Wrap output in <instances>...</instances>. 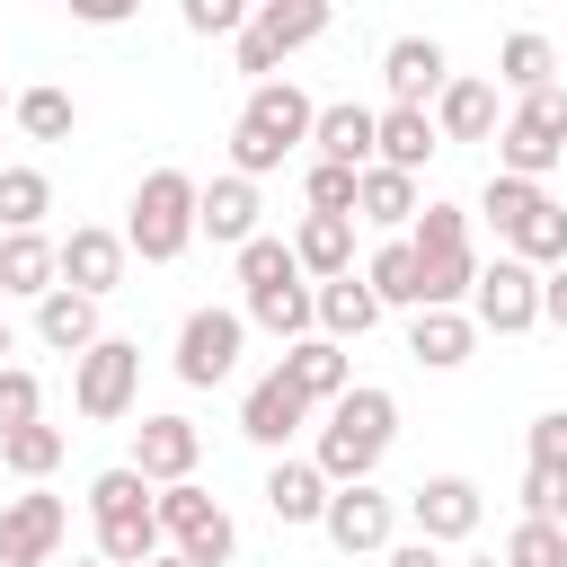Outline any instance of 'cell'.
Wrapping results in <instances>:
<instances>
[{"instance_id":"cell-1","label":"cell","mask_w":567,"mask_h":567,"mask_svg":"<svg viewBox=\"0 0 567 567\" xmlns=\"http://www.w3.org/2000/svg\"><path fill=\"white\" fill-rule=\"evenodd\" d=\"M390 434H399V399H390L381 381H346V390L328 399V425H319L310 461H319L328 487H346V478H372V470H381Z\"/></svg>"},{"instance_id":"cell-2","label":"cell","mask_w":567,"mask_h":567,"mask_svg":"<svg viewBox=\"0 0 567 567\" xmlns=\"http://www.w3.org/2000/svg\"><path fill=\"white\" fill-rule=\"evenodd\" d=\"M310 97L275 71V80H248V106H239V124H230V168L239 177H275L301 142H310Z\"/></svg>"},{"instance_id":"cell-3","label":"cell","mask_w":567,"mask_h":567,"mask_svg":"<svg viewBox=\"0 0 567 567\" xmlns=\"http://www.w3.org/2000/svg\"><path fill=\"white\" fill-rule=\"evenodd\" d=\"M151 496H159V487H151L133 461H115V470L89 478V523H97V558H106V567H142L151 549H168Z\"/></svg>"},{"instance_id":"cell-4","label":"cell","mask_w":567,"mask_h":567,"mask_svg":"<svg viewBox=\"0 0 567 567\" xmlns=\"http://www.w3.org/2000/svg\"><path fill=\"white\" fill-rule=\"evenodd\" d=\"M124 248L142 266H177L195 248V177L186 168H151L124 204Z\"/></svg>"},{"instance_id":"cell-5","label":"cell","mask_w":567,"mask_h":567,"mask_svg":"<svg viewBox=\"0 0 567 567\" xmlns=\"http://www.w3.org/2000/svg\"><path fill=\"white\" fill-rule=\"evenodd\" d=\"M328 18H337V0H257V9H248V27L230 35L239 80H275L301 44H319V35H328Z\"/></svg>"},{"instance_id":"cell-6","label":"cell","mask_w":567,"mask_h":567,"mask_svg":"<svg viewBox=\"0 0 567 567\" xmlns=\"http://www.w3.org/2000/svg\"><path fill=\"white\" fill-rule=\"evenodd\" d=\"M558 159H567V80H540V89H523V97L505 106V124H496V168L549 177Z\"/></svg>"},{"instance_id":"cell-7","label":"cell","mask_w":567,"mask_h":567,"mask_svg":"<svg viewBox=\"0 0 567 567\" xmlns=\"http://www.w3.org/2000/svg\"><path fill=\"white\" fill-rule=\"evenodd\" d=\"M133 399H142V346H133V337H97V346L71 354V408H80L89 425L133 416Z\"/></svg>"},{"instance_id":"cell-8","label":"cell","mask_w":567,"mask_h":567,"mask_svg":"<svg viewBox=\"0 0 567 567\" xmlns=\"http://www.w3.org/2000/svg\"><path fill=\"white\" fill-rule=\"evenodd\" d=\"M239 346H248V310H221V301H204V310H186L177 319V381L186 390H221L230 372H239Z\"/></svg>"},{"instance_id":"cell-9","label":"cell","mask_w":567,"mask_h":567,"mask_svg":"<svg viewBox=\"0 0 567 567\" xmlns=\"http://www.w3.org/2000/svg\"><path fill=\"white\" fill-rule=\"evenodd\" d=\"M151 505H159V540H168V549H186L195 567H221V558L239 549V523H230V514H221V496H204L195 478H168Z\"/></svg>"},{"instance_id":"cell-10","label":"cell","mask_w":567,"mask_h":567,"mask_svg":"<svg viewBox=\"0 0 567 567\" xmlns=\"http://www.w3.org/2000/svg\"><path fill=\"white\" fill-rule=\"evenodd\" d=\"M470 319H478V337L496 328V337H523V328H540V266H523V257H505L496 248V266H478V284H470V301H461Z\"/></svg>"},{"instance_id":"cell-11","label":"cell","mask_w":567,"mask_h":567,"mask_svg":"<svg viewBox=\"0 0 567 567\" xmlns=\"http://www.w3.org/2000/svg\"><path fill=\"white\" fill-rule=\"evenodd\" d=\"M319 532H328V549H346V558H381V549L399 540V505H390L372 478H346V487H328Z\"/></svg>"},{"instance_id":"cell-12","label":"cell","mask_w":567,"mask_h":567,"mask_svg":"<svg viewBox=\"0 0 567 567\" xmlns=\"http://www.w3.org/2000/svg\"><path fill=\"white\" fill-rule=\"evenodd\" d=\"M71 532V505L44 496V478H27V496H0V567H53Z\"/></svg>"},{"instance_id":"cell-13","label":"cell","mask_w":567,"mask_h":567,"mask_svg":"<svg viewBox=\"0 0 567 567\" xmlns=\"http://www.w3.org/2000/svg\"><path fill=\"white\" fill-rule=\"evenodd\" d=\"M478 514H487V496H478V478H461V470H443V478H416L408 487V523L425 532V540H470L478 532Z\"/></svg>"},{"instance_id":"cell-14","label":"cell","mask_w":567,"mask_h":567,"mask_svg":"<svg viewBox=\"0 0 567 567\" xmlns=\"http://www.w3.org/2000/svg\"><path fill=\"white\" fill-rule=\"evenodd\" d=\"M443 80H452V53H443L434 35H390V44H381V89H390V106H434Z\"/></svg>"},{"instance_id":"cell-15","label":"cell","mask_w":567,"mask_h":567,"mask_svg":"<svg viewBox=\"0 0 567 567\" xmlns=\"http://www.w3.org/2000/svg\"><path fill=\"white\" fill-rule=\"evenodd\" d=\"M257 177H239V168H221L213 186H195V239H213V248H239V239H257Z\"/></svg>"},{"instance_id":"cell-16","label":"cell","mask_w":567,"mask_h":567,"mask_svg":"<svg viewBox=\"0 0 567 567\" xmlns=\"http://www.w3.org/2000/svg\"><path fill=\"white\" fill-rule=\"evenodd\" d=\"M124 257H133V248H124V230H97V221H80L71 239H53L62 284H71V292H97V301L124 284Z\"/></svg>"},{"instance_id":"cell-17","label":"cell","mask_w":567,"mask_h":567,"mask_svg":"<svg viewBox=\"0 0 567 567\" xmlns=\"http://www.w3.org/2000/svg\"><path fill=\"white\" fill-rule=\"evenodd\" d=\"M275 372H284L310 408H328V399L354 381V346H346V337H328V328H310V337H292V346H284V363H275Z\"/></svg>"},{"instance_id":"cell-18","label":"cell","mask_w":567,"mask_h":567,"mask_svg":"<svg viewBox=\"0 0 567 567\" xmlns=\"http://www.w3.org/2000/svg\"><path fill=\"white\" fill-rule=\"evenodd\" d=\"M301 425H310V399H301L284 372H257V381H248V399H239V434H248V443H266V452H284Z\"/></svg>"},{"instance_id":"cell-19","label":"cell","mask_w":567,"mask_h":567,"mask_svg":"<svg viewBox=\"0 0 567 567\" xmlns=\"http://www.w3.org/2000/svg\"><path fill=\"white\" fill-rule=\"evenodd\" d=\"M408 354H416L425 372H461V363L478 354V319H470V310L425 301V310H408Z\"/></svg>"},{"instance_id":"cell-20","label":"cell","mask_w":567,"mask_h":567,"mask_svg":"<svg viewBox=\"0 0 567 567\" xmlns=\"http://www.w3.org/2000/svg\"><path fill=\"white\" fill-rule=\"evenodd\" d=\"M195 461H204V434H195L186 416H142V425H133V470H142L151 487L195 478Z\"/></svg>"},{"instance_id":"cell-21","label":"cell","mask_w":567,"mask_h":567,"mask_svg":"<svg viewBox=\"0 0 567 567\" xmlns=\"http://www.w3.org/2000/svg\"><path fill=\"white\" fill-rule=\"evenodd\" d=\"M496 124H505V106H496V80H443L434 89V133L443 142H496Z\"/></svg>"},{"instance_id":"cell-22","label":"cell","mask_w":567,"mask_h":567,"mask_svg":"<svg viewBox=\"0 0 567 567\" xmlns=\"http://www.w3.org/2000/svg\"><path fill=\"white\" fill-rule=\"evenodd\" d=\"M416 177L408 168H390V159H363L354 168V221H372V230H408L416 221Z\"/></svg>"},{"instance_id":"cell-23","label":"cell","mask_w":567,"mask_h":567,"mask_svg":"<svg viewBox=\"0 0 567 567\" xmlns=\"http://www.w3.org/2000/svg\"><path fill=\"white\" fill-rule=\"evenodd\" d=\"M310 310H319V328H328V337H346V346L381 328V292H372L354 266H346V275H319V284H310Z\"/></svg>"},{"instance_id":"cell-24","label":"cell","mask_w":567,"mask_h":567,"mask_svg":"<svg viewBox=\"0 0 567 567\" xmlns=\"http://www.w3.org/2000/svg\"><path fill=\"white\" fill-rule=\"evenodd\" d=\"M266 514H275L284 532L319 523V514H328V478H319V461H292V452H275V470H266Z\"/></svg>"},{"instance_id":"cell-25","label":"cell","mask_w":567,"mask_h":567,"mask_svg":"<svg viewBox=\"0 0 567 567\" xmlns=\"http://www.w3.org/2000/svg\"><path fill=\"white\" fill-rule=\"evenodd\" d=\"M434 151H443V133H434V115H425V106H381V115H372V159H390V168H408V177H416Z\"/></svg>"},{"instance_id":"cell-26","label":"cell","mask_w":567,"mask_h":567,"mask_svg":"<svg viewBox=\"0 0 567 567\" xmlns=\"http://www.w3.org/2000/svg\"><path fill=\"white\" fill-rule=\"evenodd\" d=\"M35 337H44L53 354H80V346H97V337H106V328H97V292H71V284L35 292Z\"/></svg>"},{"instance_id":"cell-27","label":"cell","mask_w":567,"mask_h":567,"mask_svg":"<svg viewBox=\"0 0 567 567\" xmlns=\"http://www.w3.org/2000/svg\"><path fill=\"white\" fill-rule=\"evenodd\" d=\"M372 115H381V106H363V97H337V106H319V115H310V151H319V159H346V168H363V159H372Z\"/></svg>"},{"instance_id":"cell-28","label":"cell","mask_w":567,"mask_h":567,"mask_svg":"<svg viewBox=\"0 0 567 567\" xmlns=\"http://www.w3.org/2000/svg\"><path fill=\"white\" fill-rule=\"evenodd\" d=\"M292 257H301L310 284H319V275H346V266H354V213H301Z\"/></svg>"},{"instance_id":"cell-29","label":"cell","mask_w":567,"mask_h":567,"mask_svg":"<svg viewBox=\"0 0 567 567\" xmlns=\"http://www.w3.org/2000/svg\"><path fill=\"white\" fill-rule=\"evenodd\" d=\"M53 284H62L53 239H44V230H0V292L35 301V292H53Z\"/></svg>"},{"instance_id":"cell-30","label":"cell","mask_w":567,"mask_h":567,"mask_svg":"<svg viewBox=\"0 0 567 567\" xmlns=\"http://www.w3.org/2000/svg\"><path fill=\"white\" fill-rule=\"evenodd\" d=\"M248 328H266V337H310L319 328V310H310V275H292V284H257L248 292Z\"/></svg>"},{"instance_id":"cell-31","label":"cell","mask_w":567,"mask_h":567,"mask_svg":"<svg viewBox=\"0 0 567 567\" xmlns=\"http://www.w3.org/2000/svg\"><path fill=\"white\" fill-rule=\"evenodd\" d=\"M505 257H523V266H558V257H567V204L540 195V204L505 230Z\"/></svg>"},{"instance_id":"cell-32","label":"cell","mask_w":567,"mask_h":567,"mask_svg":"<svg viewBox=\"0 0 567 567\" xmlns=\"http://www.w3.org/2000/svg\"><path fill=\"white\" fill-rule=\"evenodd\" d=\"M540 80H558V44L549 35H532V27H514L505 44H496V89H540Z\"/></svg>"},{"instance_id":"cell-33","label":"cell","mask_w":567,"mask_h":567,"mask_svg":"<svg viewBox=\"0 0 567 567\" xmlns=\"http://www.w3.org/2000/svg\"><path fill=\"white\" fill-rule=\"evenodd\" d=\"M0 470H9V478H53V470H62V425H44V416L9 425V434H0Z\"/></svg>"},{"instance_id":"cell-34","label":"cell","mask_w":567,"mask_h":567,"mask_svg":"<svg viewBox=\"0 0 567 567\" xmlns=\"http://www.w3.org/2000/svg\"><path fill=\"white\" fill-rule=\"evenodd\" d=\"M540 195H549V177H514V168H487V186H478V221L505 239V230H514V221H523Z\"/></svg>"},{"instance_id":"cell-35","label":"cell","mask_w":567,"mask_h":567,"mask_svg":"<svg viewBox=\"0 0 567 567\" xmlns=\"http://www.w3.org/2000/svg\"><path fill=\"white\" fill-rule=\"evenodd\" d=\"M363 284L381 292V310H416V248H408V230H390V239L372 248Z\"/></svg>"},{"instance_id":"cell-36","label":"cell","mask_w":567,"mask_h":567,"mask_svg":"<svg viewBox=\"0 0 567 567\" xmlns=\"http://www.w3.org/2000/svg\"><path fill=\"white\" fill-rule=\"evenodd\" d=\"M9 115H18V133H27V142H71V124H80L71 89H18V97H9Z\"/></svg>"},{"instance_id":"cell-37","label":"cell","mask_w":567,"mask_h":567,"mask_svg":"<svg viewBox=\"0 0 567 567\" xmlns=\"http://www.w3.org/2000/svg\"><path fill=\"white\" fill-rule=\"evenodd\" d=\"M53 213V177L44 168H0V230H44Z\"/></svg>"},{"instance_id":"cell-38","label":"cell","mask_w":567,"mask_h":567,"mask_svg":"<svg viewBox=\"0 0 567 567\" xmlns=\"http://www.w3.org/2000/svg\"><path fill=\"white\" fill-rule=\"evenodd\" d=\"M230 257H239V284H248V292H257V284H292V275H301L292 239H266V230H257V239H239Z\"/></svg>"},{"instance_id":"cell-39","label":"cell","mask_w":567,"mask_h":567,"mask_svg":"<svg viewBox=\"0 0 567 567\" xmlns=\"http://www.w3.org/2000/svg\"><path fill=\"white\" fill-rule=\"evenodd\" d=\"M505 567H567V523H514V540H505Z\"/></svg>"},{"instance_id":"cell-40","label":"cell","mask_w":567,"mask_h":567,"mask_svg":"<svg viewBox=\"0 0 567 567\" xmlns=\"http://www.w3.org/2000/svg\"><path fill=\"white\" fill-rule=\"evenodd\" d=\"M408 248H470V204H416Z\"/></svg>"},{"instance_id":"cell-41","label":"cell","mask_w":567,"mask_h":567,"mask_svg":"<svg viewBox=\"0 0 567 567\" xmlns=\"http://www.w3.org/2000/svg\"><path fill=\"white\" fill-rule=\"evenodd\" d=\"M301 195H310V213H354V168L346 159H310Z\"/></svg>"},{"instance_id":"cell-42","label":"cell","mask_w":567,"mask_h":567,"mask_svg":"<svg viewBox=\"0 0 567 567\" xmlns=\"http://www.w3.org/2000/svg\"><path fill=\"white\" fill-rule=\"evenodd\" d=\"M523 514H532V523H567V470L532 461V470H523Z\"/></svg>"},{"instance_id":"cell-43","label":"cell","mask_w":567,"mask_h":567,"mask_svg":"<svg viewBox=\"0 0 567 567\" xmlns=\"http://www.w3.org/2000/svg\"><path fill=\"white\" fill-rule=\"evenodd\" d=\"M27 416H44V381H35L27 363H0V434L27 425Z\"/></svg>"},{"instance_id":"cell-44","label":"cell","mask_w":567,"mask_h":567,"mask_svg":"<svg viewBox=\"0 0 567 567\" xmlns=\"http://www.w3.org/2000/svg\"><path fill=\"white\" fill-rule=\"evenodd\" d=\"M248 9H257V0H177L186 35H239V27H248Z\"/></svg>"},{"instance_id":"cell-45","label":"cell","mask_w":567,"mask_h":567,"mask_svg":"<svg viewBox=\"0 0 567 567\" xmlns=\"http://www.w3.org/2000/svg\"><path fill=\"white\" fill-rule=\"evenodd\" d=\"M523 452L549 461V470H567V408H540V416L523 425Z\"/></svg>"},{"instance_id":"cell-46","label":"cell","mask_w":567,"mask_h":567,"mask_svg":"<svg viewBox=\"0 0 567 567\" xmlns=\"http://www.w3.org/2000/svg\"><path fill=\"white\" fill-rule=\"evenodd\" d=\"M381 567H452V558H443V540H425V532H416V540H390V549H381Z\"/></svg>"},{"instance_id":"cell-47","label":"cell","mask_w":567,"mask_h":567,"mask_svg":"<svg viewBox=\"0 0 567 567\" xmlns=\"http://www.w3.org/2000/svg\"><path fill=\"white\" fill-rule=\"evenodd\" d=\"M540 319H549V328H567V257H558V266H540Z\"/></svg>"},{"instance_id":"cell-48","label":"cell","mask_w":567,"mask_h":567,"mask_svg":"<svg viewBox=\"0 0 567 567\" xmlns=\"http://www.w3.org/2000/svg\"><path fill=\"white\" fill-rule=\"evenodd\" d=\"M133 9H142V0H71V18H80V27H124Z\"/></svg>"},{"instance_id":"cell-49","label":"cell","mask_w":567,"mask_h":567,"mask_svg":"<svg viewBox=\"0 0 567 567\" xmlns=\"http://www.w3.org/2000/svg\"><path fill=\"white\" fill-rule=\"evenodd\" d=\"M142 567H195V558H186V549H151Z\"/></svg>"},{"instance_id":"cell-50","label":"cell","mask_w":567,"mask_h":567,"mask_svg":"<svg viewBox=\"0 0 567 567\" xmlns=\"http://www.w3.org/2000/svg\"><path fill=\"white\" fill-rule=\"evenodd\" d=\"M0 354H18V328H9V319H0Z\"/></svg>"},{"instance_id":"cell-51","label":"cell","mask_w":567,"mask_h":567,"mask_svg":"<svg viewBox=\"0 0 567 567\" xmlns=\"http://www.w3.org/2000/svg\"><path fill=\"white\" fill-rule=\"evenodd\" d=\"M452 567H505V558H452Z\"/></svg>"},{"instance_id":"cell-52","label":"cell","mask_w":567,"mask_h":567,"mask_svg":"<svg viewBox=\"0 0 567 567\" xmlns=\"http://www.w3.org/2000/svg\"><path fill=\"white\" fill-rule=\"evenodd\" d=\"M71 567H106V558H71Z\"/></svg>"},{"instance_id":"cell-53","label":"cell","mask_w":567,"mask_h":567,"mask_svg":"<svg viewBox=\"0 0 567 567\" xmlns=\"http://www.w3.org/2000/svg\"><path fill=\"white\" fill-rule=\"evenodd\" d=\"M0 106H9V89H0Z\"/></svg>"}]
</instances>
